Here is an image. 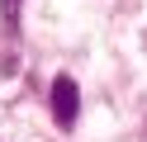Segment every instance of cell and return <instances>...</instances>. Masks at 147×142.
Listing matches in <instances>:
<instances>
[{
    "mask_svg": "<svg viewBox=\"0 0 147 142\" xmlns=\"http://www.w3.org/2000/svg\"><path fill=\"white\" fill-rule=\"evenodd\" d=\"M52 114H57V128H76V114H81V90L71 76H57L52 81Z\"/></svg>",
    "mask_w": 147,
    "mask_h": 142,
    "instance_id": "1",
    "label": "cell"
},
{
    "mask_svg": "<svg viewBox=\"0 0 147 142\" xmlns=\"http://www.w3.org/2000/svg\"><path fill=\"white\" fill-rule=\"evenodd\" d=\"M0 14H5V28L19 24V0H0Z\"/></svg>",
    "mask_w": 147,
    "mask_h": 142,
    "instance_id": "2",
    "label": "cell"
}]
</instances>
